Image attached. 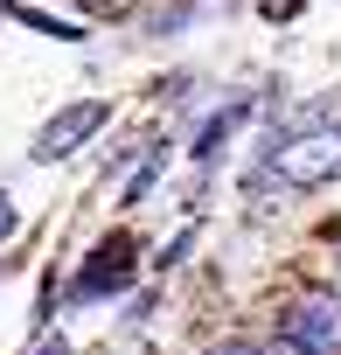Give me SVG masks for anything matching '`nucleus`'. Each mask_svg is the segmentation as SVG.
<instances>
[{"label":"nucleus","mask_w":341,"mask_h":355,"mask_svg":"<svg viewBox=\"0 0 341 355\" xmlns=\"http://www.w3.org/2000/svg\"><path fill=\"white\" fill-rule=\"evenodd\" d=\"M244 112H251V98H237V105H223V112H216V119L202 125V146H195V153L209 160V153H216V146H223V139L237 132V119H244Z\"/></svg>","instance_id":"39448f33"},{"label":"nucleus","mask_w":341,"mask_h":355,"mask_svg":"<svg viewBox=\"0 0 341 355\" xmlns=\"http://www.w3.org/2000/svg\"><path fill=\"white\" fill-rule=\"evenodd\" d=\"M105 119H112V105H105V98L63 105V112H56V119H49L42 132H35V160H42V167H49V160H70V153H77V146H84V139H91V132L105 125Z\"/></svg>","instance_id":"f03ea898"},{"label":"nucleus","mask_w":341,"mask_h":355,"mask_svg":"<svg viewBox=\"0 0 341 355\" xmlns=\"http://www.w3.org/2000/svg\"><path fill=\"white\" fill-rule=\"evenodd\" d=\"M209 355H265V348H258V341H216Z\"/></svg>","instance_id":"0eeeda50"},{"label":"nucleus","mask_w":341,"mask_h":355,"mask_svg":"<svg viewBox=\"0 0 341 355\" xmlns=\"http://www.w3.org/2000/svg\"><path fill=\"white\" fill-rule=\"evenodd\" d=\"M265 355H313V348H299V341H292V334H286V341H272V348H265Z\"/></svg>","instance_id":"6e6552de"},{"label":"nucleus","mask_w":341,"mask_h":355,"mask_svg":"<svg viewBox=\"0 0 341 355\" xmlns=\"http://www.w3.org/2000/svg\"><path fill=\"white\" fill-rule=\"evenodd\" d=\"M334 174H341V125H327V132H299V139L279 146V182H292V189H320V182H334Z\"/></svg>","instance_id":"f257e3e1"},{"label":"nucleus","mask_w":341,"mask_h":355,"mask_svg":"<svg viewBox=\"0 0 341 355\" xmlns=\"http://www.w3.org/2000/svg\"><path fill=\"white\" fill-rule=\"evenodd\" d=\"M132 286V237H105L91 251V272L77 279V300H105V293H125Z\"/></svg>","instance_id":"20e7f679"},{"label":"nucleus","mask_w":341,"mask_h":355,"mask_svg":"<svg viewBox=\"0 0 341 355\" xmlns=\"http://www.w3.org/2000/svg\"><path fill=\"white\" fill-rule=\"evenodd\" d=\"M286 334H292L299 348H313V355H334V348H341V300H334V293H306V300H292Z\"/></svg>","instance_id":"7ed1b4c3"},{"label":"nucleus","mask_w":341,"mask_h":355,"mask_svg":"<svg viewBox=\"0 0 341 355\" xmlns=\"http://www.w3.org/2000/svg\"><path fill=\"white\" fill-rule=\"evenodd\" d=\"M15 230H21V216H15V196H8V189H0V244H8Z\"/></svg>","instance_id":"423d86ee"},{"label":"nucleus","mask_w":341,"mask_h":355,"mask_svg":"<svg viewBox=\"0 0 341 355\" xmlns=\"http://www.w3.org/2000/svg\"><path fill=\"white\" fill-rule=\"evenodd\" d=\"M35 355H70V341H42V348H35Z\"/></svg>","instance_id":"1a4fd4ad"}]
</instances>
